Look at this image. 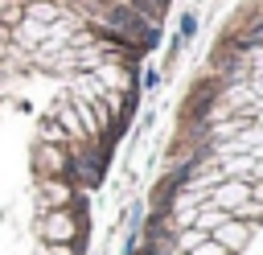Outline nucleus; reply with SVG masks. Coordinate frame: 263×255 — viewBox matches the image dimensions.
I'll return each mask as SVG.
<instances>
[{
    "label": "nucleus",
    "mask_w": 263,
    "mask_h": 255,
    "mask_svg": "<svg viewBox=\"0 0 263 255\" xmlns=\"http://www.w3.org/2000/svg\"><path fill=\"white\" fill-rule=\"evenodd\" d=\"M123 255H263V4L193 86Z\"/></svg>",
    "instance_id": "nucleus-1"
}]
</instances>
